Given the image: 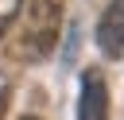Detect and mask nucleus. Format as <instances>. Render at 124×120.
Wrapping results in <instances>:
<instances>
[{"instance_id": "obj_3", "label": "nucleus", "mask_w": 124, "mask_h": 120, "mask_svg": "<svg viewBox=\"0 0 124 120\" xmlns=\"http://www.w3.org/2000/svg\"><path fill=\"white\" fill-rule=\"evenodd\" d=\"M97 46L105 58L124 54V0H108V8L97 19Z\"/></svg>"}, {"instance_id": "obj_4", "label": "nucleus", "mask_w": 124, "mask_h": 120, "mask_svg": "<svg viewBox=\"0 0 124 120\" xmlns=\"http://www.w3.org/2000/svg\"><path fill=\"white\" fill-rule=\"evenodd\" d=\"M19 8H23V0H0V39H4V31L16 23Z\"/></svg>"}, {"instance_id": "obj_5", "label": "nucleus", "mask_w": 124, "mask_h": 120, "mask_svg": "<svg viewBox=\"0 0 124 120\" xmlns=\"http://www.w3.org/2000/svg\"><path fill=\"white\" fill-rule=\"evenodd\" d=\"M19 120H39V116H31V112H27V116H19Z\"/></svg>"}, {"instance_id": "obj_1", "label": "nucleus", "mask_w": 124, "mask_h": 120, "mask_svg": "<svg viewBox=\"0 0 124 120\" xmlns=\"http://www.w3.org/2000/svg\"><path fill=\"white\" fill-rule=\"evenodd\" d=\"M58 35H62V0H31L16 50H19L23 62H43L54 50Z\"/></svg>"}, {"instance_id": "obj_2", "label": "nucleus", "mask_w": 124, "mask_h": 120, "mask_svg": "<svg viewBox=\"0 0 124 120\" xmlns=\"http://www.w3.org/2000/svg\"><path fill=\"white\" fill-rule=\"evenodd\" d=\"M78 120H108V81L97 66L81 74V97H78Z\"/></svg>"}]
</instances>
